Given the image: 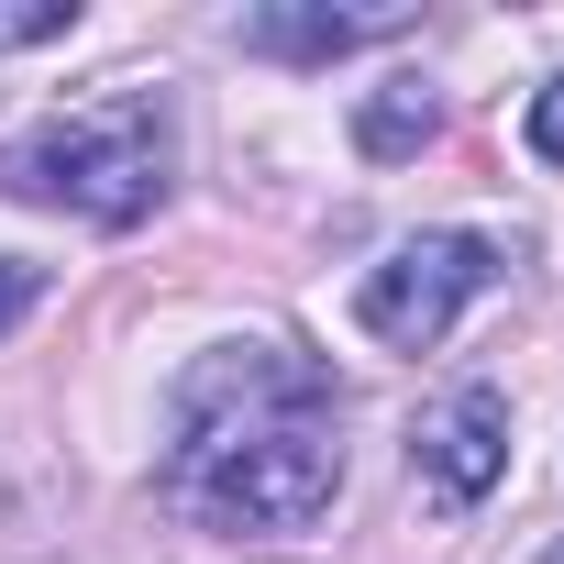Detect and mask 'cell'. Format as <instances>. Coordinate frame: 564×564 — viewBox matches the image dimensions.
I'll list each match as a JSON object with an SVG mask.
<instances>
[{"mask_svg":"<svg viewBox=\"0 0 564 564\" xmlns=\"http://www.w3.org/2000/svg\"><path fill=\"white\" fill-rule=\"evenodd\" d=\"M166 498L232 542H300L344 498V388L289 344H221L177 377Z\"/></svg>","mask_w":564,"mask_h":564,"instance_id":"cell-1","label":"cell"},{"mask_svg":"<svg viewBox=\"0 0 564 564\" xmlns=\"http://www.w3.org/2000/svg\"><path fill=\"white\" fill-rule=\"evenodd\" d=\"M166 166H177V122L155 89H122L100 111H67V122H34L12 155H0V188L34 199V210H78L100 232H133L155 199H166Z\"/></svg>","mask_w":564,"mask_h":564,"instance_id":"cell-2","label":"cell"},{"mask_svg":"<svg viewBox=\"0 0 564 564\" xmlns=\"http://www.w3.org/2000/svg\"><path fill=\"white\" fill-rule=\"evenodd\" d=\"M498 276H509V254H498L487 232H410V243H388V265H366L355 322H366V344H388V355H432V344L454 333V311H465L476 289H498Z\"/></svg>","mask_w":564,"mask_h":564,"instance_id":"cell-3","label":"cell"},{"mask_svg":"<svg viewBox=\"0 0 564 564\" xmlns=\"http://www.w3.org/2000/svg\"><path fill=\"white\" fill-rule=\"evenodd\" d=\"M410 476L443 498V509H476L498 476H509V399L498 388H454L410 421Z\"/></svg>","mask_w":564,"mask_h":564,"instance_id":"cell-4","label":"cell"},{"mask_svg":"<svg viewBox=\"0 0 564 564\" xmlns=\"http://www.w3.org/2000/svg\"><path fill=\"white\" fill-rule=\"evenodd\" d=\"M232 34H243V56L333 67V56H355V45H388V34H410V12H322V0H265V12H243Z\"/></svg>","mask_w":564,"mask_h":564,"instance_id":"cell-5","label":"cell"},{"mask_svg":"<svg viewBox=\"0 0 564 564\" xmlns=\"http://www.w3.org/2000/svg\"><path fill=\"white\" fill-rule=\"evenodd\" d=\"M432 133H443V100H432L421 78H388V89H366V100H355V144H366L377 166H399V155H421Z\"/></svg>","mask_w":564,"mask_h":564,"instance_id":"cell-6","label":"cell"},{"mask_svg":"<svg viewBox=\"0 0 564 564\" xmlns=\"http://www.w3.org/2000/svg\"><path fill=\"white\" fill-rule=\"evenodd\" d=\"M56 34H78V0H0V56L56 45Z\"/></svg>","mask_w":564,"mask_h":564,"instance_id":"cell-7","label":"cell"},{"mask_svg":"<svg viewBox=\"0 0 564 564\" xmlns=\"http://www.w3.org/2000/svg\"><path fill=\"white\" fill-rule=\"evenodd\" d=\"M520 144H531L542 166H564V78H542V89H531V111H520Z\"/></svg>","mask_w":564,"mask_h":564,"instance_id":"cell-8","label":"cell"},{"mask_svg":"<svg viewBox=\"0 0 564 564\" xmlns=\"http://www.w3.org/2000/svg\"><path fill=\"white\" fill-rule=\"evenodd\" d=\"M34 300H45V276H34L23 254H0V344L23 333V311H34Z\"/></svg>","mask_w":564,"mask_h":564,"instance_id":"cell-9","label":"cell"},{"mask_svg":"<svg viewBox=\"0 0 564 564\" xmlns=\"http://www.w3.org/2000/svg\"><path fill=\"white\" fill-rule=\"evenodd\" d=\"M553 564H564V553H553Z\"/></svg>","mask_w":564,"mask_h":564,"instance_id":"cell-10","label":"cell"}]
</instances>
